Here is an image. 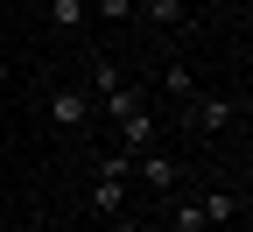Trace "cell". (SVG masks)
<instances>
[{
  "mask_svg": "<svg viewBox=\"0 0 253 232\" xmlns=\"http://www.w3.org/2000/svg\"><path fill=\"white\" fill-rule=\"evenodd\" d=\"M99 14H113V21H126V14H134V0H99Z\"/></svg>",
  "mask_w": 253,
  "mask_h": 232,
  "instance_id": "obj_10",
  "label": "cell"
},
{
  "mask_svg": "<svg viewBox=\"0 0 253 232\" xmlns=\"http://www.w3.org/2000/svg\"><path fill=\"white\" fill-rule=\"evenodd\" d=\"M113 232H134V225H126V218H120V225H113Z\"/></svg>",
  "mask_w": 253,
  "mask_h": 232,
  "instance_id": "obj_12",
  "label": "cell"
},
{
  "mask_svg": "<svg viewBox=\"0 0 253 232\" xmlns=\"http://www.w3.org/2000/svg\"><path fill=\"white\" fill-rule=\"evenodd\" d=\"M49 120L84 127V120H91V98H84V92H71V85H63V92H49Z\"/></svg>",
  "mask_w": 253,
  "mask_h": 232,
  "instance_id": "obj_2",
  "label": "cell"
},
{
  "mask_svg": "<svg viewBox=\"0 0 253 232\" xmlns=\"http://www.w3.org/2000/svg\"><path fill=\"white\" fill-rule=\"evenodd\" d=\"M0 85H7V56H0Z\"/></svg>",
  "mask_w": 253,
  "mask_h": 232,
  "instance_id": "obj_11",
  "label": "cell"
},
{
  "mask_svg": "<svg viewBox=\"0 0 253 232\" xmlns=\"http://www.w3.org/2000/svg\"><path fill=\"white\" fill-rule=\"evenodd\" d=\"M141 14L162 21V28H176V21H183V0H141Z\"/></svg>",
  "mask_w": 253,
  "mask_h": 232,
  "instance_id": "obj_8",
  "label": "cell"
},
{
  "mask_svg": "<svg viewBox=\"0 0 253 232\" xmlns=\"http://www.w3.org/2000/svg\"><path fill=\"white\" fill-rule=\"evenodd\" d=\"M176 232H204V211H197V204H190V197H183V204H176Z\"/></svg>",
  "mask_w": 253,
  "mask_h": 232,
  "instance_id": "obj_9",
  "label": "cell"
},
{
  "mask_svg": "<svg viewBox=\"0 0 253 232\" xmlns=\"http://www.w3.org/2000/svg\"><path fill=\"white\" fill-rule=\"evenodd\" d=\"M84 14H91V7H84V0H49V21H56V28H78Z\"/></svg>",
  "mask_w": 253,
  "mask_h": 232,
  "instance_id": "obj_7",
  "label": "cell"
},
{
  "mask_svg": "<svg viewBox=\"0 0 253 232\" xmlns=\"http://www.w3.org/2000/svg\"><path fill=\"white\" fill-rule=\"evenodd\" d=\"M120 141H126V162H134L141 148H155V120H148V113H126V120H120Z\"/></svg>",
  "mask_w": 253,
  "mask_h": 232,
  "instance_id": "obj_4",
  "label": "cell"
},
{
  "mask_svg": "<svg viewBox=\"0 0 253 232\" xmlns=\"http://www.w3.org/2000/svg\"><path fill=\"white\" fill-rule=\"evenodd\" d=\"M126 176H134V162H126V155H106V162H99V183H91V211L120 218V204H126Z\"/></svg>",
  "mask_w": 253,
  "mask_h": 232,
  "instance_id": "obj_1",
  "label": "cell"
},
{
  "mask_svg": "<svg viewBox=\"0 0 253 232\" xmlns=\"http://www.w3.org/2000/svg\"><path fill=\"white\" fill-rule=\"evenodd\" d=\"M148 190H176V162L162 155V148H141V169H134Z\"/></svg>",
  "mask_w": 253,
  "mask_h": 232,
  "instance_id": "obj_3",
  "label": "cell"
},
{
  "mask_svg": "<svg viewBox=\"0 0 253 232\" xmlns=\"http://www.w3.org/2000/svg\"><path fill=\"white\" fill-rule=\"evenodd\" d=\"M197 211H204V225H232V218H239V197H232V190H211Z\"/></svg>",
  "mask_w": 253,
  "mask_h": 232,
  "instance_id": "obj_6",
  "label": "cell"
},
{
  "mask_svg": "<svg viewBox=\"0 0 253 232\" xmlns=\"http://www.w3.org/2000/svg\"><path fill=\"white\" fill-rule=\"evenodd\" d=\"M225 120H232V106H225V98H197V106H190V127H197V134H218Z\"/></svg>",
  "mask_w": 253,
  "mask_h": 232,
  "instance_id": "obj_5",
  "label": "cell"
}]
</instances>
